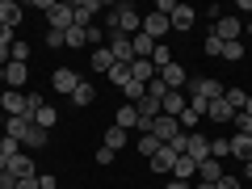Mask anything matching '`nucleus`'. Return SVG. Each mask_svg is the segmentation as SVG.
I'll use <instances>...</instances> for the list:
<instances>
[{"instance_id": "nucleus-1", "label": "nucleus", "mask_w": 252, "mask_h": 189, "mask_svg": "<svg viewBox=\"0 0 252 189\" xmlns=\"http://www.w3.org/2000/svg\"><path fill=\"white\" fill-rule=\"evenodd\" d=\"M210 34H215L219 42H240V38H244V21L235 17V13H223V17L215 21V30H210Z\"/></svg>"}, {"instance_id": "nucleus-2", "label": "nucleus", "mask_w": 252, "mask_h": 189, "mask_svg": "<svg viewBox=\"0 0 252 189\" xmlns=\"http://www.w3.org/2000/svg\"><path fill=\"white\" fill-rule=\"evenodd\" d=\"M118 34H126V38H135L139 30H143V17H139V9L135 4H118Z\"/></svg>"}, {"instance_id": "nucleus-3", "label": "nucleus", "mask_w": 252, "mask_h": 189, "mask_svg": "<svg viewBox=\"0 0 252 189\" xmlns=\"http://www.w3.org/2000/svg\"><path fill=\"white\" fill-rule=\"evenodd\" d=\"M51 89L63 93V97H72V93L80 89V72H72V67H55V72H51Z\"/></svg>"}, {"instance_id": "nucleus-4", "label": "nucleus", "mask_w": 252, "mask_h": 189, "mask_svg": "<svg viewBox=\"0 0 252 189\" xmlns=\"http://www.w3.org/2000/svg\"><path fill=\"white\" fill-rule=\"evenodd\" d=\"M46 21H51V30L67 34V30L76 26V17H72V4H59V0H51V9H46Z\"/></svg>"}, {"instance_id": "nucleus-5", "label": "nucleus", "mask_w": 252, "mask_h": 189, "mask_svg": "<svg viewBox=\"0 0 252 189\" xmlns=\"http://www.w3.org/2000/svg\"><path fill=\"white\" fill-rule=\"evenodd\" d=\"M109 55H114V63H126V67H130V63H135V46H130V38L126 34H109Z\"/></svg>"}, {"instance_id": "nucleus-6", "label": "nucleus", "mask_w": 252, "mask_h": 189, "mask_svg": "<svg viewBox=\"0 0 252 189\" xmlns=\"http://www.w3.org/2000/svg\"><path fill=\"white\" fill-rule=\"evenodd\" d=\"M160 80L168 84V93H185V84H189V72H185V67H181L177 59H172L168 67H160Z\"/></svg>"}, {"instance_id": "nucleus-7", "label": "nucleus", "mask_w": 252, "mask_h": 189, "mask_svg": "<svg viewBox=\"0 0 252 189\" xmlns=\"http://www.w3.org/2000/svg\"><path fill=\"white\" fill-rule=\"evenodd\" d=\"M0 109H4V118H21V114H26V93H21V89H4Z\"/></svg>"}, {"instance_id": "nucleus-8", "label": "nucleus", "mask_w": 252, "mask_h": 189, "mask_svg": "<svg viewBox=\"0 0 252 189\" xmlns=\"http://www.w3.org/2000/svg\"><path fill=\"white\" fill-rule=\"evenodd\" d=\"M97 13H101L97 0H76V4H72V17H76V26H80V30H89Z\"/></svg>"}, {"instance_id": "nucleus-9", "label": "nucleus", "mask_w": 252, "mask_h": 189, "mask_svg": "<svg viewBox=\"0 0 252 189\" xmlns=\"http://www.w3.org/2000/svg\"><path fill=\"white\" fill-rule=\"evenodd\" d=\"M152 135L160 139V143H172V139L181 135V122H177V118H168V114H160V118H156V126H152Z\"/></svg>"}, {"instance_id": "nucleus-10", "label": "nucleus", "mask_w": 252, "mask_h": 189, "mask_svg": "<svg viewBox=\"0 0 252 189\" xmlns=\"http://www.w3.org/2000/svg\"><path fill=\"white\" fill-rule=\"evenodd\" d=\"M168 17H160V13H147V17H143V34L147 38H152V42H164V34H168Z\"/></svg>"}, {"instance_id": "nucleus-11", "label": "nucleus", "mask_w": 252, "mask_h": 189, "mask_svg": "<svg viewBox=\"0 0 252 189\" xmlns=\"http://www.w3.org/2000/svg\"><path fill=\"white\" fill-rule=\"evenodd\" d=\"M26 80H30L26 63H9V67H4V89H21L26 93Z\"/></svg>"}, {"instance_id": "nucleus-12", "label": "nucleus", "mask_w": 252, "mask_h": 189, "mask_svg": "<svg viewBox=\"0 0 252 189\" xmlns=\"http://www.w3.org/2000/svg\"><path fill=\"white\" fill-rule=\"evenodd\" d=\"M193 21H198V13L189 9V4H177V13L168 17V26L177 30V34H185V30H193Z\"/></svg>"}, {"instance_id": "nucleus-13", "label": "nucleus", "mask_w": 252, "mask_h": 189, "mask_svg": "<svg viewBox=\"0 0 252 189\" xmlns=\"http://www.w3.org/2000/svg\"><path fill=\"white\" fill-rule=\"evenodd\" d=\"M177 160H181V152H177V147H168V143H164L160 152L152 156V168H156V172H172V164H177Z\"/></svg>"}, {"instance_id": "nucleus-14", "label": "nucleus", "mask_w": 252, "mask_h": 189, "mask_svg": "<svg viewBox=\"0 0 252 189\" xmlns=\"http://www.w3.org/2000/svg\"><path fill=\"white\" fill-rule=\"evenodd\" d=\"M21 13H26V9H21L17 0H0V26L17 30V26H21Z\"/></svg>"}, {"instance_id": "nucleus-15", "label": "nucleus", "mask_w": 252, "mask_h": 189, "mask_svg": "<svg viewBox=\"0 0 252 189\" xmlns=\"http://www.w3.org/2000/svg\"><path fill=\"white\" fill-rule=\"evenodd\" d=\"M9 172H13L17 181H26V177H38V172H34V160H30L26 152H17V156L9 160Z\"/></svg>"}, {"instance_id": "nucleus-16", "label": "nucleus", "mask_w": 252, "mask_h": 189, "mask_svg": "<svg viewBox=\"0 0 252 189\" xmlns=\"http://www.w3.org/2000/svg\"><path fill=\"white\" fill-rule=\"evenodd\" d=\"M206 118H210V122H231V118H235V109L231 105H227V97H219V101H210V105H206Z\"/></svg>"}, {"instance_id": "nucleus-17", "label": "nucleus", "mask_w": 252, "mask_h": 189, "mask_svg": "<svg viewBox=\"0 0 252 189\" xmlns=\"http://www.w3.org/2000/svg\"><path fill=\"white\" fill-rule=\"evenodd\" d=\"M30 126H34V118H26V114H21V118H4V135H9V139H17V143H21Z\"/></svg>"}, {"instance_id": "nucleus-18", "label": "nucleus", "mask_w": 252, "mask_h": 189, "mask_svg": "<svg viewBox=\"0 0 252 189\" xmlns=\"http://www.w3.org/2000/svg\"><path fill=\"white\" fill-rule=\"evenodd\" d=\"M114 126H122V130H135L139 126V109L126 101V105H118V114H114Z\"/></svg>"}, {"instance_id": "nucleus-19", "label": "nucleus", "mask_w": 252, "mask_h": 189, "mask_svg": "<svg viewBox=\"0 0 252 189\" xmlns=\"http://www.w3.org/2000/svg\"><path fill=\"white\" fill-rule=\"evenodd\" d=\"M231 156L240 164H248L252 160V135H231Z\"/></svg>"}, {"instance_id": "nucleus-20", "label": "nucleus", "mask_w": 252, "mask_h": 189, "mask_svg": "<svg viewBox=\"0 0 252 189\" xmlns=\"http://www.w3.org/2000/svg\"><path fill=\"white\" fill-rule=\"evenodd\" d=\"M130 76H135L139 84H152V80H156L160 72L152 67V59H135V63H130Z\"/></svg>"}, {"instance_id": "nucleus-21", "label": "nucleus", "mask_w": 252, "mask_h": 189, "mask_svg": "<svg viewBox=\"0 0 252 189\" xmlns=\"http://www.w3.org/2000/svg\"><path fill=\"white\" fill-rule=\"evenodd\" d=\"M172 177H177V181H185V185H189V181L198 177V164L189 160V156H181V160L172 164Z\"/></svg>"}, {"instance_id": "nucleus-22", "label": "nucleus", "mask_w": 252, "mask_h": 189, "mask_svg": "<svg viewBox=\"0 0 252 189\" xmlns=\"http://www.w3.org/2000/svg\"><path fill=\"white\" fill-rule=\"evenodd\" d=\"M72 105H80V109H84V105H97V89H93L89 80H80V89L72 93Z\"/></svg>"}, {"instance_id": "nucleus-23", "label": "nucleus", "mask_w": 252, "mask_h": 189, "mask_svg": "<svg viewBox=\"0 0 252 189\" xmlns=\"http://www.w3.org/2000/svg\"><path fill=\"white\" fill-rule=\"evenodd\" d=\"M181 109H185V93H168L160 101V114H168V118H181Z\"/></svg>"}, {"instance_id": "nucleus-24", "label": "nucleus", "mask_w": 252, "mask_h": 189, "mask_svg": "<svg viewBox=\"0 0 252 189\" xmlns=\"http://www.w3.org/2000/svg\"><path fill=\"white\" fill-rule=\"evenodd\" d=\"M223 97H227V105H231L235 114H240V109L248 105V89H240V84H227V93H223Z\"/></svg>"}, {"instance_id": "nucleus-25", "label": "nucleus", "mask_w": 252, "mask_h": 189, "mask_svg": "<svg viewBox=\"0 0 252 189\" xmlns=\"http://www.w3.org/2000/svg\"><path fill=\"white\" fill-rule=\"evenodd\" d=\"M130 46H135V59H152V51H156V42L143 34V30H139V34L130 38Z\"/></svg>"}, {"instance_id": "nucleus-26", "label": "nucleus", "mask_w": 252, "mask_h": 189, "mask_svg": "<svg viewBox=\"0 0 252 189\" xmlns=\"http://www.w3.org/2000/svg\"><path fill=\"white\" fill-rule=\"evenodd\" d=\"M109 67H114V55H109V46H97V51H93V72H105V76H109Z\"/></svg>"}, {"instance_id": "nucleus-27", "label": "nucleus", "mask_w": 252, "mask_h": 189, "mask_svg": "<svg viewBox=\"0 0 252 189\" xmlns=\"http://www.w3.org/2000/svg\"><path fill=\"white\" fill-rule=\"evenodd\" d=\"M101 147H109V152H122V147H126V130H122V126H109V130H105V143H101Z\"/></svg>"}, {"instance_id": "nucleus-28", "label": "nucleus", "mask_w": 252, "mask_h": 189, "mask_svg": "<svg viewBox=\"0 0 252 189\" xmlns=\"http://www.w3.org/2000/svg\"><path fill=\"white\" fill-rule=\"evenodd\" d=\"M55 122H59V109H55V105H42V109L34 114V126H42V130H51Z\"/></svg>"}, {"instance_id": "nucleus-29", "label": "nucleus", "mask_w": 252, "mask_h": 189, "mask_svg": "<svg viewBox=\"0 0 252 189\" xmlns=\"http://www.w3.org/2000/svg\"><path fill=\"white\" fill-rule=\"evenodd\" d=\"M219 177H223V164L219 160H202L198 164V181H219Z\"/></svg>"}, {"instance_id": "nucleus-30", "label": "nucleus", "mask_w": 252, "mask_h": 189, "mask_svg": "<svg viewBox=\"0 0 252 189\" xmlns=\"http://www.w3.org/2000/svg\"><path fill=\"white\" fill-rule=\"evenodd\" d=\"M46 135H51V130H42V126H30L26 139H21V147H46Z\"/></svg>"}, {"instance_id": "nucleus-31", "label": "nucleus", "mask_w": 252, "mask_h": 189, "mask_svg": "<svg viewBox=\"0 0 252 189\" xmlns=\"http://www.w3.org/2000/svg\"><path fill=\"white\" fill-rule=\"evenodd\" d=\"M227 156H231V139H210V160L223 164Z\"/></svg>"}, {"instance_id": "nucleus-32", "label": "nucleus", "mask_w": 252, "mask_h": 189, "mask_svg": "<svg viewBox=\"0 0 252 189\" xmlns=\"http://www.w3.org/2000/svg\"><path fill=\"white\" fill-rule=\"evenodd\" d=\"M168 63H172V51H168L164 42H156V51H152V67L160 72V67H168Z\"/></svg>"}, {"instance_id": "nucleus-33", "label": "nucleus", "mask_w": 252, "mask_h": 189, "mask_svg": "<svg viewBox=\"0 0 252 189\" xmlns=\"http://www.w3.org/2000/svg\"><path fill=\"white\" fill-rule=\"evenodd\" d=\"M135 147H139V152H143V156H147V160H152V156H156V152H160V147H164V143H160V139H156V135H139V143H135Z\"/></svg>"}, {"instance_id": "nucleus-34", "label": "nucleus", "mask_w": 252, "mask_h": 189, "mask_svg": "<svg viewBox=\"0 0 252 189\" xmlns=\"http://www.w3.org/2000/svg\"><path fill=\"white\" fill-rule=\"evenodd\" d=\"M63 42H67V46H89V30L72 26V30H67V34H63Z\"/></svg>"}, {"instance_id": "nucleus-35", "label": "nucleus", "mask_w": 252, "mask_h": 189, "mask_svg": "<svg viewBox=\"0 0 252 189\" xmlns=\"http://www.w3.org/2000/svg\"><path fill=\"white\" fill-rule=\"evenodd\" d=\"M231 126H235V135H252V114H244V109H240V114L231 118Z\"/></svg>"}, {"instance_id": "nucleus-36", "label": "nucleus", "mask_w": 252, "mask_h": 189, "mask_svg": "<svg viewBox=\"0 0 252 189\" xmlns=\"http://www.w3.org/2000/svg\"><path fill=\"white\" fill-rule=\"evenodd\" d=\"M42 105H46V101H42V93H30V89H26V118H34Z\"/></svg>"}, {"instance_id": "nucleus-37", "label": "nucleus", "mask_w": 252, "mask_h": 189, "mask_svg": "<svg viewBox=\"0 0 252 189\" xmlns=\"http://www.w3.org/2000/svg\"><path fill=\"white\" fill-rule=\"evenodd\" d=\"M109 80H114L118 89H122V84L130 80V67H126V63H114V67H109Z\"/></svg>"}, {"instance_id": "nucleus-38", "label": "nucleus", "mask_w": 252, "mask_h": 189, "mask_svg": "<svg viewBox=\"0 0 252 189\" xmlns=\"http://www.w3.org/2000/svg\"><path fill=\"white\" fill-rule=\"evenodd\" d=\"M215 189H244V177H231V172H223V177L215 181Z\"/></svg>"}, {"instance_id": "nucleus-39", "label": "nucleus", "mask_w": 252, "mask_h": 189, "mask_svg": "<svg viewBox=\"0 0 252 189\" xmlns=\"http://www.w3.org/2000/svg\"><path fill=\"white\" fill-rule=\"evenodd\" d=\"M223 59H231V63L244 59V42H227V46H223Z\"/></svg>"}, {"instance_id": "nucleus-40", "label": "nucleus", "mask_w": 252, "mask_h": 189, "mask_svg": "<svg viewBox=\"0 0 252 189\" xmlns=\"http://www.w3.org/2000/svg\"><path fill=\"white\" fill-rule=\"evenodd\" d=\"M101 42H105V30H101V26H89V46H93V51H97Z\"/></svg>"}, {"instance_id": "nucleus-41", "label": "nucleus", "mask_w": 252, "mask_h": 189, "mask_svg": "<svg viewBox=\"0 0 252 189\" xmlns=\"http://www.w3.org/2000/svg\"><path fill=\"white\" fill-rule=\"evenodd\" d=\"M223 46H227V42H219V38L210 34V38H206V46H202V51H206V55H215V59H219V55H223Z\"/></svg>"}, {"instance_id": "nucleus-42", "label": "nucleus", "mask_w": 252, "mask_h": 189, "mask_svg": "<svg viewBox=\"0 0 252 189\" xmlns=\"http://www.w3.org/2000/svg\"><path fill=\"white\" fill-rule=\"evenodd\" d=\"M114 160H118V152H109V147H97V164H101V168H109Z\"/></svg>"}, {"instance_id": "nucleus-43", "label": "nucleus", "mask_w": 252, "mask_h": 189, "mask_svg": "<svg viewBox=\"0 0 252 189\" xmlns=\"http://www.w3.org/2000/svg\"><path fill=\"white\" fill-rule=\"evenodd\" d=\"M0 189H17V177L9 168H0Z\"/></svg>"}, {"instance_id": "nucleus-44", "label": "nucleus", "mask_w": 252, "mask_h": 189, "mask_svg": "<svg viewBox=\"0 0 252 189\" xmlns=\"http://www.w3.org/2000/svg\"><path fill=\"white\" fill-rule=\"evenodd\" d=\"M46 46H55V51H59V46H67V42H63L59 30H46Z\"/></svg>"}, {"instance_id": "nucleus-45", "label": "nucleus", "mask_w": 252, "mask_h": 189, "mask_svg": "<svg viewBox=\"0 0 252 189\" xmlns=\"http://www.w3.org/2000/svg\"><path fill=\"white\" fill-rule=\"evenodd\" d=\"M13 34H17V30H9V26H0V46H13V42H17V38H13Z\"/></svg>"}, {"instance_id": "nucleus-46", "label": "nucleus", "mask_w": 252, "mask_h": 189, "mask_svg": "<svg viewBox=\"0 0 252 189\" xmlns=\"http://www.w3.org/2000/svg\"><path fill=\"white\" fill-rule=\"evenodd\" d=\"M17 189H42V177H26V181H17Z\"/></svg>"}, {"instance_id": "nucleus-47", "label": "nucleus", "mask_w": 252, "mask_h": 189, "mask_svg": "<svg viewBox=\"0 0 252 189\" xmlns=\"http://www.w3.org/2000/svg\"><path fill=\"white\" fill-rule=\"evenodd\" d=\"M164 189H189V185H185V181H177V177H172V181H168Z\"/></svg>"}, {"instance_id": "nucleus-48", "label": "nucleus", "mask_w": 252, "mask_h": 189, "mask_svg": "<svg viewBox=\"0 0 252 189\" xmlns=\"http://www.w3.org/2000/svg\"><path fill=\"white\" fill-rule=\"evenodd\" d=\"M42 189H59V185H55V177H42Z\"/></svg>"}, {"instance_id": "nucleus-49", "label": "nucleus", "mask_w": 252, "mask_h": 189, "mask_svg": "<svg viewBox=\"0 0 252 189\" xmlns=\"http://www.w3.org/2000/svg\"><path fill=\"white\" fill-rule=\"evenodd\" d=\"M193 189H215V181H198V185H193Z\"/></svg>"}, {"instance_id": "nucleus-50", "label": "nucleus", "mask_w": 252, "mask_h": 189, "mask_svg": "<svg viewBox=\"0 0 252 189\" xmlns=\"http://www.w3.org/2000/svg\"><path fill=\"white\" fill-rule=\"evenodd\" d=\"M244 181H252V160H248V164H244Z\"/></svg>"}, {"instance_id": "nucleus-51", "label": "nucleus", "mask_w": 252, "mask_h": 189, "mask_svg": "<svg viewBox=\"0 0 252 189\" xmlns=\"http://www.w3.org/2000/svg\"><path fill=\"white\" fill-rule=\"evenodd\" d=\"M244 114H252V93H248V105H244Z\"/></svg>"}, {"instance_id": "nucleus-52", "label": "nucleus", "mask_w": 252, "mask_h": 189, "mask_svg": "<svg viewBox=\"0 0 252 189\" xmlns=\"http://www.w3.org/2000/svg\"><path fill=\"white\" fill-rule=\"evenodd\" d=\"M0 135H4V109H0Z\"/></svg>"}, {"instance_id": "nucleus-53", "label": "nucleus", "mask_w": 252, "mask_h": 189, "mask_svg": "<svg viewBox=\"0 0 252 189\" xmlns=\"http://www.w3.org/2000/svg\"><path fill=\"white\" fill-rule=\"evenodd\" d=\"M0 97H4V89H0Z\"/></svg>"}]
</instances>
